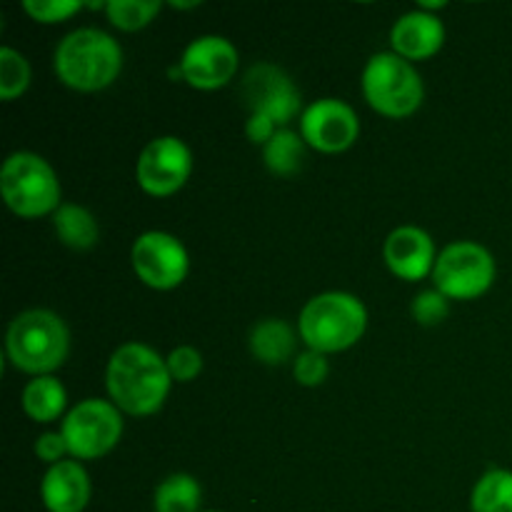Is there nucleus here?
I'll list each match as a JSON object with an SVG mask.
<instances>
[{
    "label": "nucleus",
    "instance_id": "7",
    "mask_svg": "<svg viewBox=\"0 0 512 512\" xmlns=\"http://www.w3.org/2000/svg\"><path fill=\"white\" fill-rule=\"evenodd\" d=\"M495 275L498 265L485 245L455 240L438 253L430 278L448 300H478L493 288Z\"/></svg>",
    "mask_w": 512,
    "mask_h": 512
},
{
    "label": "nucleus",
    "instance_id": "27",
    "mask_svg": "<svg viewBox=\"0 0 512 512\" xmlns=\"http://www.w3.org/2000/svg\"><path fill=\"white\" fill-rule=\"evenodd\" d=\"M328 375V355L315 353V350H303L300 355H295L293 378L298 385H303V388H318V385H323L328 380Z\"/></svg>",
    "mask_w": 512,
    "mask_h": 512
},
{
    "label": "nucleus",
    "instance_id": "2",
    "mask_svg": "<svg viewBox=\"0 0 512 512\" xmlns=\"http://www.w3.org/2000/svg\"><path fill=\"white\" fill-rule=\"evenodd\" d=\"M53 70L70 90L98 93L118 80L123 70V48L105 30L78 28L55 48Z\"/></svg>",
    "mask_w": 512,
    "mask_h": 512
},
{
    "label": "nucleus",
    "instance_id": "31",
    "mask_svg": "<svg viewBox=\"0 0 512 512\" xmlns=\"http://www.w3.org/2000/svg\"><path fill=\"white\" fill-rule=\"evenodd\" d=\"M200 3H170V8L175 10H190V8H198Z\"/></svg>",
    "mask_w": 512,
    "mask_h": 512
},
{
    "label": "nucleus",
    "instance_id": "14",
    "mask_svg": "<svg viewBox=\"0 0 512 512\" xmlns=\"http://www.w3.org/2000/svg\"><path fill=\"white\" fill-rule=\"evenodd\" d=\"M383 258L390 273L405 283H418L435 270L438 250L433 238L418 225H400L385 238Z\"/></svg>",
    "mask_w": 512,
    "mask_h": 512
},
{
    "label": "nucleus",
    "instance_id": "10",
    "mask_svg": "<svg viewBox=\"0 0 512 512\" xmlns=\"http://www.w3.org/2000/svg\"><path fill=\"white\" fill-rule=\"evenodd\" d=\"M193 173V153L175 135L153 138L138 155L135 180L150 198H170L185 188Z\"/></svg>",
    "mask_w": 512,
    "mask_h": 512
},
{
    "label": "nucleus",
    "instance_id": "22",
    "mask_svg": "<svg viewBox=\"0 0 512 512\" xmlns=\"http://www.w3.org/2000/svg\"><path fill=\"white\" fill-rule=\"evenodd\" d=\"M470 512H512V470L493 468L480 475L470 493Z\"/></svg>",
    "mask_w": 512,
    "mask_h": 512
},
{
    "label": "nucleus",
    "instance_id": "13",
    "mask_svg": "<svg viewBox=\"0 0 512 512\" xmlns=\"http://www.w3.org/2000/svg\"><path fill=\"white\" fill-rule=\"evenodd\" d=\"M238 65V48L223 35H200L178 60L180 75L195 90L225 88L238 73Z\"/></svg>",
    "mask_w": 512,
    "mask_h": 512
},
{
    "label": "nucleus",
    "instance_id": "26",
    "mask_svg": "<svg viewBox=\"0 0 512 512\" xmlns=\"http://www.w3.org/2000/svg\"><path fill=\"white\" fill-rule=\"evenodd\" d=\"M83 8L85 3H78V0H25L23 3L25 13H28L35 23L43 25L65 23V20H70Z\"/></svg>",
    "mask_w": 512,
    "mask_h": 512
},
{
    "label": "nucleus",
    "instance_id": "4",
    "mask_svg": "<svg viewBox=\"0 0 512 512\" xmlns=\"http://www.w3.org/2000/svg\"><path fill=\"white\" fill-rule=\"evenodd\" d=\"M368 330V308L363 300L343 290H328L303 305L298 318L300 340L315 353L333 355L350 350Z\"/></svg>",
    "mask_w": 512,
    "mask_h": 512
},
{
    "label": "nucleus",
    "instance_id": "25",
    "mask_svg": "<svg viewBox=\"0 0 512 512\" xmlns=\"http://www.w3.org/2000/svg\"><path fill=\"white\" fill-rule=\"evenodd\" d=\"M410 313H413V320L423 328H435L443 320H448L450 315V300L445 298L440 290H423L413 298L410 303Z\"/></svg>",
    "mask_w": 512,
    "mask_h": 512
},
{
    "label": "nucleus",
    "instance_id": "8",
    "mask_svg": "<svg viewBox=\"0 0 512 512\" xmlns=\"http://www.w3.org/2000/svg\"><path fill=\"white\" fill-rule=\"evenodd\" d=\"M70 458L83 460L105 458L123 438V413L110 400H80L60 423Z\"/></svg>",
    "mask_w": 512,
    "mask_h": 512
},
{
    "label": "nucleus",
    "instance_id": "12",
    "mask_svg": "<svg viewBox=\"0 0 512 512\" xmlns=\"http://www.w3.org/2000/svg\"><path fill=\"white\" fill-rule=\"evenodd\" d=\"M300 135H303L305 145L318 153H345L360 138L358 113L338 98H320L303 108Z\"/></svg>",
    "mask_w": 512,
    "mask_h": 512
},
{
    "label": "nucleus",
    "instance_id": "20",
    "mask_svg": "<svg viewBox=\"0 0 512 512\" xmlns=\"http://www.w3.org/2000/svg\"><path fill=\"white\" fill-rule=\"evenodd\" d=\"M203 488L188 473H173L155 488L153 510L155 512H203Z\"/></svg>",
    "mask_w": 512,
    "mask_h": 512
},
{
    "label": "nucleus",
    "instance_id": "23",
    "mask_svg": "<svg viewBox=\"0 0 512 512\" xmlns=\"http://www.w3.org/2000/svg\"><path fill=\"white\" fill-rule=\"evenodd\" d=\"M163 3L160 0H110L105 5L110 25L123 33H135V30L148 28L160 13Z\"/></svg>",
    "mask_w": 512,
    "mask_h": 512
},
{
    "label": "nucleus",
    "instance_id": "5",
    "mask_svg": "<svg viewBox=\"0 0 512 512\" xmlns=\"http://www.w3.org/2000/svg\"><path fill=\"white\" fill-rule=\"evenodd\" d=\"M0 193L13 215L25 220L53 218L60 208V180L53 165L38 153L15 150L0 168Z\"/></svg>",
    "mask_w": 512,
    "mask_h": 512
},
{
    "label": "nucleus",
    "instance_id": "28",
    "mask_svg": "<svg viewBox=\"0 0 512 512\" xmlns=\"http://www.w3.org/2000/svg\"><path fill=\"white\" fill-rule=\"evenodd\" d=\"M168 363V373L173 383H193L200 373H203V355L193 345H178L170 350L165 358Z\"/></svg>",
    "mask_w": 512,
    "mask_h": 512
},
{
    "label": "nucleus",
    "instance_id": "29",
    "mask_svg": "<svg viewBox=\"0 0 512 512\" xmlns=\"http://www.w3.org/2000/svg\"><path fill=\"white\" fill-rule=\"evenodd\" d=\"M33 450H35V458L38 460H43L45 465H58V463H63V460H68L70 458V453H68V445H65V438H63V433H43L40 435L38 440H35V445H33Z\"/></svg>",
    "mask_w": 512,
    "mask_h": 512
},
{
    "label": "nucleus",
    "instance_id": "21",
    "mask_svg": "<svg viewBox=\"0 0 512 512\" xmlns=\"http://www.w3.org/2000/svg\"><path fill=\"white\" fill-rule=\"evenodd\" d=\"M303 135L290 128H280L268 145L263 148V163L278 178H293L305 163Z\"/></svg>",
    "mask_w": 512,
    "mask_h": 512
},
{
    "label": "nucleus",
    "instance_id": "24",
    "mask_svg": "<svg viewBox=\"0 0 512 512\" xmlns=\"http://www.w3.org/2000/svg\"><path fill=\"white\" fill-rule=\"evenodd\" d=\"M30 80H33V70H30L28 58L5 45L0 50V100L10 103L20 98L30 88Z\"/></svg>",
    "mask_w": 512,
    "mask_h": 512
},
{
    "label": "nucleus",
    "instance_id": "3",
    "mask_svg": "<svg viewBox=\"0 0 512 512\" xmlns=\"http://www.w3.org/2000/svg\"><path fill=\"white\" fill-rule=\"evenodd\" d=\"M5 355L25 375H53L70 355V330L58 313L45 308L15 315L5 333Z\"/></svg>",
    "mask_w": 512,
    "mask_h": 512
},
{
    "label": "nucleus",
    "instance_id": "15",
    "mask_svg": "<svg viewBox=\"0 0 512 512\" xmlns=\"http://www.w3.org/2000/svg\"><path fill=\"white\" fill-rule=\"evenodd\" d=\"M390 45H393L395 55L410 60V63L430 60L445 45L443 20L420 8L410 10L395 20L393 30H390Z\"/></svg>",
    "mask_w": 512,
    "mask_h": 512
},
{
    "label": "nucleus",
    "instance_id": "11",
    "mask_svg": "<svg viewBox=\"0 0 512 512\" xmlns=\"http://www.w3.org/2000/svg\"><path fill=\"white\" fill-rule=\"evenodd\" d=\"M240 100L250 115H268L285 128L300 113V90L295 80L275 63H255L240 80Z\"/></svg>",
    "mask_w": 512,
    "mask_h": 512
},
{
    "label": "nucleus",
    "instance_id": "16",
    "mask_svg": "<svg viewBox=\"0 0 512 512\" xmlns=\"http://www.w3.org/2000/svg\"><path fill=\"white\" fill-rule=\"evenodd\" d=\"M90 478L83 463L68 458L50 465L40 480V500L48 512H83L90 503Z\"/></svg>",
    "mask_w": 512,
    "mask_h": 512
},
{
    "label": "nucleus",
    "instance_id": "17",
    "mask_svg": "<svg viewBox=\"0 0 512 512\" xmlns=\"http://www.w3.org/2000/svg\"><path fill=\"white\" fill-rule=\"evenodd\" d=\"M248 345L258 363L275 368V365H285L288 360H295L298 335L285 320L265 318L250 330Z\"/></svg>",
    "mask_w": 512,
    "mask_h": 512
},
{
    "label": "nucleus",
    "instance_id": "1",
    "mask_svg": "<svg viewBox=\"0 0 512 512\" xmlns=\"http://www.w3.org/2000/svg\"><path fill=\"white\" fill-rule=\"evenodd\" d=\"M108 398L120 413L133 418L155 415L168 400L173 378L158 350L145 343H123L105 368Z\"/></svg>",
    "mask_w": 512,
    "mask_h": 512
},
{
    "label": "nucleus",
    "instance_id": "30",
    "mask_svg": "<svg viewBox=\"0 0 512 512\" xmlns=\"http://www.w3.org/2000/svg\"><path fill=\"white\" fill-rule=\"evenodd\" d=\"M278 123L275 120H270L268 115H258L253 113L248 118V123H245V135H248V140L253 145H260V148H265V145L273 140V135L278 133Z\"/></svg>",
    "mask_w": 512,
    "mask_h": 512
},
{
    "label": "nucleus",
    "instance_id": "32",
    "mask_svg": "<svg viewBox=\"0 0 512 512\" xmlns=\"http://www.w3.org/2000/svg\"><path fill=\"white\" fill-rule=\"evenodd\" d=\"M203 512H218V510H203Z\"/></svg>",
    "mask_w": 512,
    "mask_h": 512
},
{
    "label": "nucleus",
    "instance_id": "18",
    "mask_svg": "<svg viewBox=\"0 0 512 512\" xmlns=\"http://www.w3.org/2000/svg\"><path fill=\"white\" fill-rule=\"evenodd\" d=\"M20 403H23L25 415L33 423L48 425L68 415L65 413V408H68V390H65V385L55 375H40V378H33L25 385Z\"/></svg>",
    "mask_w": 512,
    "mask_h": 512
},
{
    "label": "nucleus",
    "instance_id": "19",
    "mask_svg": "<svg viewBox=\"0 0 512 512\" xmlns=\"http://www.w3.org/2000/svg\"><path fill=\"white\" fill-rule=\"evenodd\" d=\"M53 230L60 243L70 250H93L100 240V225L88 208L63 203L53 215Z\"/></svg>",
    "mask_w": 512,
    "mask_h": 512
},
{
    "label": "nucleus",
    "instance_id": "9",
    "mask_svg": "<svg viewBox=\"0 0 512 512\" xmlns=\"http://www.w3.org/2000/svg\"><path fill=\"white\" fill-rule=\"evenodd\" d=\"M130 265L140 283L165 293L185 283L190 273V255L175 235L165 230H148L135 238L130 248Z\"/></svg>",
    "mask_w": 512,
    "mask_h": 512
},
{
    "label": "nucleus",
    "instance_id": "6",
    "mask_svg": "<svg viewBox=\"0 0 512 512\" xmlns=\"http://www.w3.org/2000/svg\"><path fill=\"white\" fill-rule=\"evenodd\" d=\"M360 88L370 108L390 120L410 118L425 100V85L418 68L393 50L375 53L365 63Z\"/></svg>",
    "mask_w": 512,
    "mask_h": 512
}]
</instances>
